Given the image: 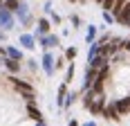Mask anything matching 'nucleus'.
<instances>
[{
    "label": "nucleus",
    "instance_id": "nucleus-1",
    "mask_svg": "<svg viewBox=\"0 0 130 126\" xmlns=\"http://www.w3.org/2000/svg\"><path fill=\"white\" fill-rule=\"evenodd\" d=\"M85 108L90 110V113H101V108H103V99H101V95H96V92H92L85 97Z\"/></svg>",
    "mask_w": 130,
    "mask_h": 126
},
{
    "label": "nucleus",
    "instance_id": "nucleus-2",
    "mask_svg": "<svg viewBox=\"0 0 130 126\" xmlns=\"http://www.w3.org/2000/svg\"><path fill=\"white\" fill-rule=\"evenodd\" d=\"M115 14H117V20H119V23H123V25H130V2H123V5H119L117 9H115Z\"/></svg>",
    "mask_w": 130,
    "mask_h": 126
},
{
    "label": "nucleus",
    "instance_id": "nucleus-3",
    "mask_svg": "<svg viewBox=\"0 0 130 126\" xmlns=\"http://www.w3.org/2000/svg\"><path fill=\"white\" fill-rule=\"evenodd\" d=\"M11 81H13V86H16V88L25 95V99H29V101L34 99V95H31V86H29V83H25V81H18V79H11Z\"/></svg>",
    "mask_w": 130,
    "mask_h": 126
},
{
    "label": "nucleus",
    "instance_id": "nucleus-4",
    "mask_svg": "<svg viewBox=\"0 0 130 126\" xmlns=\"http://www.w3.org/2000/svg\"><path fill=\"white\" fill-rule=\"evenodd\" d=\"M101 113H103V117H105V119H112V122H117V119H119V113H117V108H115V106L101 108Z\"/></svg>",
    "mask_w": 130,
    "mask_h": 126
},
{
    "label": "nucleus",
    "instance_id": "nucleus-5",
    "mask_svg": "<svg viewBox=\"0 0 130 126\" xmlns=\"http://www.w3.org/2000/svg\"><path fill=\"white\" fill-rule=\"evenodd\" d=\"M115 108H117V113H119V115L130 113V97H128V99H121V101L117 104V106H115Z\"/></svg>",
    "mask_w": 130,
    "mask_h": 126
},
{
    "label": "nucleus",
    "instance_id": "nucleus-6",
    "mask_svg": "<svg viewBox=\"0 0 130 126\" xmlns=\"http://www.w3.org/2000/svg\"><path fill=\"white\" fill-rule=\"evenodd\" d=\"M27 110H29V117H31V119H36V122H40V110H38V108H34V104H31V101H29Z\"/></svg>",
    "mask_w": 130,
    "mask_h": 126
},
{
    "label": "nucleus",
    "instance_id": "nucleus-7",
    "mask_svg": "<svg viewBox=\"0 0 130 126\" xmlns=\"http://www.w3.org/2000/svg\"><path fill=\"white\" fill-rule=\"evenodd\" d=\"M5 65H7V68H9L11 72H16V70H18V63H16V61H11V59H7V61H5Z\"/></svg>",
    "mask_w": 130,
    "mask_h": 126
},
{
    "label": "nucleus",
    "instance_id": "nucleus-8",
    "mask_svg": "<svg viewBox=\"0 0 130 126\" xmlns=\"http://www.w3.org/2000/svg\"><path fill=\"white\" fill-rule=\"evenodd\" d=\"M101 2H103V9H105V11H108V9H112V7L117 5V0H101Z\"/></svg>",
    "mask_w": 130,
    "mask_h": 126
},
{
    "label": "nucleus",
    "instance_id": "nucleus-9",
    "mask_svg": "<svg viewBox=\"0 0 130 126\" xmlns=\"http://www.w3.org/2000/svg\"><path fill=\"white\" fill-rule=\"evenodd\" d=\"M56 43H58V38H47V41H45V47H52Z\"/></svg>",
    "mask_w": 130,
    "mask_h": 126
},
{
    "label": "nucleus",
    "instance_id": "nucleus-10",
    "mask_svg": "<svg viewBox=\"0 0 130 126\" xmlns=\"http://www.w3.org/2000/svg\"><path fill=\"white\" fill-rule=\"evenodd\" d=\"M50 29V23L47 20H40V32H47Z\"/></svg>",
    "mask_w": 130,
    "mask_h": 126
},
{
    "label": "nucleus",
    "instance_id": "nucleus-11",
    "mask_svg": "<svg viewBox=\"0 0 130 126\" xmlns=\"http://www.w3.org/2000/svg\"><path fill=\"white\" fill-rule=\"evenodd\" d=\"M7 7H9V9H11V11H13V9L18 7V2H16V0H9V2H7Z\"/></svg>",
    "mask_w": 130,
    "mask_h": 126
},
{
    "label": "nucleus",
    "instance_id": "nucleus-12",
    "mask_svg": "<svg viewBox=\"0 0 130 126\" xmlns=\"http://www.w3.org/2000/svg\"><path fill=\"white\" fill-rule=\"evenodd\" d=\"M0 5H2V0H0Z\"/></svg>",
    "mask_w": 130,
    "mask_h": 126
}]
</instances>
